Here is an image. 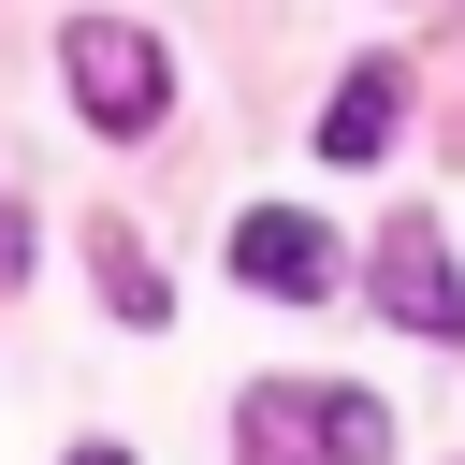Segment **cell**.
<instances>
[{
	"instance_id": "2",
	"label": "cell",
	"mask_w": 465,
	"mask_h": 465,
	"mask_svg": "<svg viewBox=\"0 0 465 465\" xmlns=\"http://www.w3.org/2000/svg\"><path fill=\"white\" fill-rule=\"evenodd\" d=\"M58 73H73L87 131H160V102H174V58L145 29H116V15H73L58 29Z\"/></svg>"
},
{
	"instance_id": "5",
	"label": "cell",
	"mask_w": 465,
	"mask_h": 465,
	"mask_svg": "<svg viewBox=\"0 0 465 465\" xmlns=\"http://www.w3.org/2000/svg\"><path fill=\"white\" fill-rule=\"evenodd\" d=\"M392 131H407V73H392V58L334 73V102H320V160H378Z\"/></svg>"
},
{
	"instance_id": "6",
	"label": "cell",
	"mask_w": 465,
	"mask_h": 465,
	"mask_svg": "<svg viewBox=\"0 0 465 465\" xmlns=\"http://www.w3.org/2000/svg\"><path fill=\"white\" fill-rule=\"evenodd\" d=\"M102 305H131V320H160V262H145V247H116V232H102Z\"/></svg>"
},
{
	"instance_id": "3",
	"label": "cell",
	"mask_w": 465,
	"mask_h": 465,
	"mask_svg": "<svg viewBox=\"0 0 465 465\" xmlns=\"http://www.w3.org/2000/svg\"><path fill=\"white\" fill-rule=\"evenodd\" d=\"M378 305H392L407 334H450V349H465V262L436 247V218H392V232H378Z\"/></svg>"
},
{
	"instance_id": "7",
	"label": "cell",
	"mask_w": 465,
	"mask_h": 465,
	"mask_svg": "<svg viewBox=\"0 0 465 465\" xmlns=\"http://www.w3.org/2000/svg\"><path fill=\"white\" fill-rule=\"evenodd\" d=\"M73 465H116V450H73Z\"/></svg>"
},
{
	"instance_id": "1",
	"label": "cell",
	"mask_w": 465,
	"mask_h": 465,
	"mask_svg": "<svg viewBox=\"0 0 465 465\" xmlns=\"http://www.w3.org/2000/svg\"><path fill=\"white\" fill-rule=\"evenodd\" d=\"M232 450L247 465H378L392 450V407L349 392V378H262L232 407Z\"/></svg>"
},
{
	"instance_id": "4",
	"label": "cell",
	"mask_w": 465,
	"mask_h": 465,
	"mask_svg": "<svg viewBox=\"0 0 465 465\" xmlns=\"http://www.w3.org/2000/svg\"><path fill=\"white\" fill-rule=\"evenodd\" d=\"M232 276H247V291L320 305V291H334V232H320V218H291V203H262V218H232Z\"/></svg>"
}]
</instances>
